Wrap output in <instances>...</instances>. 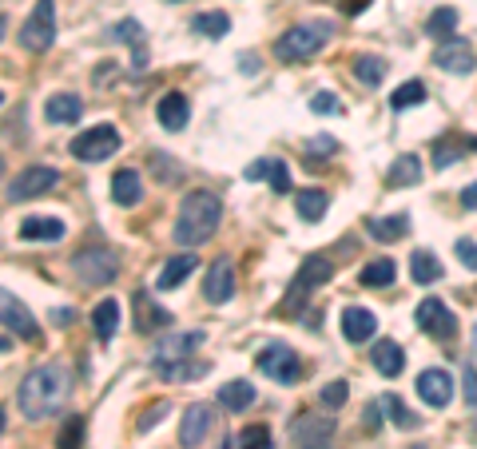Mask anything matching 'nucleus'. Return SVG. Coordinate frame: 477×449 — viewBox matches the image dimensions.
Returning a JSON list of instances; mask_svg holds the SVG:
<instances>
[{
  "label": "nucleus",
  "instance_id": "obj_11",
  "mask_svg": "<svg viewBox=\"0 0 477 449\" xmlns=\"http://www.w3.org/2000/svg\"><path fill=\"white\" fill-rule=\"evenodd\" d=\"M0 326L13 331L16 338H25V342H36V338H40V322L32 319V311L5 287H0Z\"/></svg>",
  "mask_w": 477,
  "mask_h": 449
},
{
  "label": "nucleus",
  "instance_id": "obj_57",
  "mask_svg": "<svg viewBox=\"0 0 477 449\" xmlns=\"http://www.w3.org/2000/svg\"><path fill=\"white\" fill-rule=\"evenodd\" d=\"M5 425H8V413H5V410H0V434H5Z\"/></svg>",
  "mask_w": 477,
  "mask_h": 449
},
{
  "label": "nucleus",
  "instance_id": "obj_14",
  "mask_svg": "<svg viewBox=\"0 0 477 449\" xmlns=\"http://www.w3.org/2000/svg\"><path fill=\"white\" fill-rule=\"evenodd\" d=\"M418 398L426 402L430 410H446L453 402V378L446 374V370H421L418 374Z\"/></svg>",
  "mask_w": 477,
  "mask_h": 449
},
{
  "label": "nucleus",
  "instance_id": "obj_46",
  "mask_svg": "<svg viewBox=\"0 0 477 449\" xmlns=\"http://www.w3.org/2000/svg\"><path fill=\"white\" fill-rule=\"evenodd\" d=\"M167 418V402H156V406L147 410V418H139V434H147V430H156L159 422Z\"/></svg>",
  "mask_w": 477,
  "mask_h": 449
},
{
  "label": "nucleus",
  "instance_id": "obj_52",
  "mask_svg": "<svg viewBox=\"0 0 477 449\" xmlns=\"http://www.w3.org/2000/svg\"><path fill=\"white\" fill-rule=\"evenodd\" d=\"M267 163H270V159L251 163V168H247V179H263V175H267Z\"/></svg>",
  "mask_w": 477,
  "mask_h": 449
},
{
  "label": "nucleus",
  "instance_id": "obj_25",
  "mask_svg": "<svg viewBox=\"0 0 477 449\" xmlns=\"http://www.w3.org/2000/svg\"><path fill=\"white\" fill-rule=\"evenodd\" d=\"M139 199H144V179H139V171L124 168L112 175V203L119 207H136Z\"/></svg>",
  "mask_w": 477,
  "mask_h": 449
},
{
  "label": "nucleus",
  "instance_id": "obj_48",
  "mask_svg": "<svg viewBox=\"0 0 477 449\" xmlns=\"http://www.w3.org/2000/svg\"><path fill=\"white\" fill-rule=\"evenodd\" d=\"M458 259L470 270H477V243H473V239H458Z\"/></svg>",
  "mask_w": 477,
  "mask_h": 449
},
{
  "label": "nucleus",
  "instance_id": "obj_22",
  "mask_svg": "<svg viewBox=\"0 0 477 449\" xmlns=\"http://www.w3.org/2000/svg\"><path fill=\"white\" fill-rule=\"evenodd\" d=\"M203 342H208V334H203V331H188V334L159 338V342H156V354H151V362H164V358H188L191 350H199Z\"/></svg>",
  "mask_w": 477,
  "mask_h": 449
},
{
  "label": "nucleus",
  "instance_id": "obj_56",
  "mask_svg": "<svg viewBox=\"0 0 477 449\" xmlns=\"http://www.w3.org/2000/svg\"><path fill=\"white\" fill-rule=\"evenodd\" d=\"M5 32H8V16L0 13V40H5Z\"/></svg>",
  "mask_w": 477,
  "mask_h": 449
},
{
  "label": "nucleus",
  "instance_id": "obj_8",
  "mask_svg": "<svg viewBox=\"0 0 477 449\" xmlns=\"http://www.w3.org/2000/svg\"><path fill=\"white\" fill-rule=\"evenodd\" d=\"M255 366L263 370V374H267L270 382H279V386H295V382H299V374H302V362H299V354H295V350H290V346H283V342H270V346H263V350H259Z\"/></svg>",
  "mask_w": 477,
  "mask_h": 449
},
{
  "label": "nucleus",
  "instance_id": "obj_24",
  "mask_svg": "<svg viewBox=\"0 0 477 449\" xmlns=\"http://www.w3.org/2000/svg\"><path fill=\"white\" fill-rule=\"evenodd\" d=\"M156 116H159V124H164L167 131H183V128H188V119H191L188 96H183V92H167L164 100H159Z\"/></svg>",
  "mask_w": 477,
  "mask_h": 449
},
{
  "label": "nucleus",
  "instance_id": "obj_40",
  "mask_svg": "<svg viewBox=\"0 0 477 449\" xmlns=\"http://www.w3.org/2000/svg\"><path fill=\"white\" fill-rule=\"evenodd\" d=\"M84 434H88L84 418H68V422H64V430H60V437H56V445L60 449H80L84 445Z\"/></svg>",
  "mask_w": 477,
  "mask_h": 449
},
{
  "label": "nucleus",
  "instance_id": "obj_13",
  "mask_svg": "<svg viewBox=\"0 0 477 449\" xmlns=\"http://www.w3.org/2000/svg\"><path fill=\"white\" fill-rule=\"evenodd\" d=\"M418 331H426L430 338H453L458 334V322H453L450 306L441 299H421L418 302Z\"/></svg>",
  "mask_w": 477,
  "mask_h": 449
},
{
  "label": "nucleus",
  "instance_id": "obj_53",
  "mask_svg": "<svg viewBox=\"0 0 477 449\" xmlns=\"http://www.w3.org/2000/svg\"><path fill=\"white\" fill-rule=\"evenodd\" d=\"M334 148H339L334 139H314V144H310V151H334Z\"/></svg>",
  "mask_w": 477,
  "mask_h": 449
},
{
  "label": "nucleus",
  "instance_id": "obj_20",
  "mask_svg": "<svg viewBox=\"0 0 477 449\" xmlns=\"http://www.w3.org/2000/svg\"><path fill=\"white\" fill-rule=\"evenodd\" d=\"M112 40L132 48V68L136 72H147V40H144V25H139V20H132V16L119 20V25L112 28Z\"/></svg>",
  "mask_w": 477,
  "mask_h": 449
},
{
  "label": "nucleus",
  "instance_id": "obj_30",
  "mask_svg": "<svg viewBox=\"0 0 477 449\" xmlns=\"http://www.w3.org/2000/svg\"><path fill=\"white\" fill-rule=\"evenodd\" d=\"M195 270V255H171L164 262V270H159V279H156V287L159 291H176L183 279H188Z\"/></svg>",
  "mask_w": 477,
  "mask_h": 449
},
{
  "label": "nucleus",
  "instance_id": "obj_41",
  "mask_svg": "<svg viewBox=\"0 0 477 449\" xmlns=\"http://www.w3.org/2000/svg\"><path fill=\"white\" fill-rule=\"evenodd\" d=\"M462 144H453V139H438L433 144V168H450V163H458L462 159Z\"/></svg>",
  "mask_w": 477,
  "mask_h": 449
},
{
  "label": "nucleus",
  "instance_id": "obj_16",
  "mask_svg": "<svg viewBox=\"0 0 477 449\" xmlns=\"http://www.w3.org/2000/svg\"><path fill=\"white\" fill-rule=\"evenodd\" d=\"M433 64H438L441 72H453V76H470L477 68V56L473 48L465 40H446L438 52H433Z\"/></svg>",
  "mask_w": 477,
  "mask_h": 449
},
{
  "label": "nucleus",
  "instance_id": "obj_17",
  "mask_svg": "<svg viewBox=\"0 0 477 449\" xmlns=\"http://www.w3.org/2000/svg\"><path fill=\"white\" fill-rule=\"evenodd\" d=\"M132 306H136V331L139 334H156V331H167L171 326V311H164L147 291H136Z\"/></svg>",
  "mask_w": 477,
  "mask_h": 449
},
{
  "label": "nucleus",
  "instance_id": "obj_35",
  "mask_svg": "<svg viewBox=\"0 0 477 449\" xmlns=\"http://www.w3.org/2000/svg\"><path fill=\"white\" fill-rule=\"evenodd\" d=\"M410 231V215H386V219H374L370 223V235L378 243H398Z\"/></svg>",
  "mask_w": 477,
  "mask_h": 449
},
{
  "label": "nucleus",
  "instance_id": "obj_28",
  "mask_svg": "<svg viewBox=\"0 0 477 449\" xmlns=\"http://www.w3.org/2000/svg\"><path fill=\"white\" fill-rule=\"evenodd\" d=\"M92 326H96V338H100V342H112L116 331H119V302L116 299H100V302H96Z\"/></svg>",
  "mask_w": 477,
  "mask_h": 449
},
{
  "label": "nucleus",
  "instance_id": "obj_26",
  "mask_svg": "<svg viewBox=\"0 0 477 449\" xmlns=\"http://www.w3.org/2000/svg\"><path fill=\"white\" fill-rule=\"evenodd\" d=\"M45 116H48V124H76V119L84 116V100H80V96H72V92L48 96Z\"/></svg>",
  "mask_w": 477,
  "mask_h": 449
},
{
  "label": "nucleus",
  "instance_id": "obj_36",
  "mask_svg": "<svg viewBox=\"0 0 477 449\" xmlns=\"http://www.w3.org/2000/svg\"><path fill=\"white\" fill-rule=\"evenodd\" d=\"M191 28L199 32V36H211V40H223L227 32H231V16L227 13H199L191 20Z\"/></svg>",
  "mask_w": 477,
  "mask_h": 449
},
{
  "label": "nucleus",
  "instance_id": "obj_39",
  "mask_svg": "<svg viewBox=\"0 0 477 449\" xmlns=\"http://www.w3.org/2000/svg\"><path fill=\"white\" fill-rule=\"evenodd\" d=\"M421 100H426V87H421V80H406L394 96H390V107H394V112H406V107H418Z\"/></svg>",
  "mask_w": 477,
  "mask_h": 449
},
{
  "label": "nucleus",
  "instance_id": "obj_50",
  "mask_svg": "<svg viewBox=\"0 0 477 449\" xmlns=\"http://www.w3.org/2000/svg\"><path fill=\"white\" fill-rule=\"evenodd\" d=\"M462 207L465 211H477V183H470V188L462 191Z\"/></svg>",
  "mask_w": 477,
  "mask_h": 449
},
{
  "label": "nucleus",
  "instance_id": "obj_4",
  "mask_svg": "<svg viewBox=\"0 0 477 449\" xmlns=\"http://www.w3.org/2000/svg\"><path fill=\"white\" fill-rule=\"evenodd\" d=\"M20 48L25 52H48L56 44V0H36L32 16L20 25Z\"/></svg>",
  "mask_w": 477,
  "mask_h": 449
},
{
  "label": "nucleus",
  "instance_id": "obj_23",
  "mask_svg": "<svg viewBox=\"0 0 477 449\" xmlns=\"http://www.w3.org/2000/svg\"><path fill=\"white\" fill-rule=\"evenodd\" d=\"M370 362H374V370L382 378H398L406 370V354H402V346L398 342H390V338H378L374 342V350H370Z\"/></svg>",
  "mask_w": 477,
  "mask_h": 449
},
{
  "label": "nucleus",
  "instance_id": "obj_2",
  "mask_svg": "<svg viewBox=\"0 0 477 449\" xmlns=\"http://www.w3.org/2000/svg\"><path fill=\"white\" fill-rule=\"evenodd\" d=\"M219 219H223V203L215 191H188L179 203L176 215V243L179 247H199L219 231Z\"/></svg>",
  "mask_w": 477,
  "mask_h": 449
},
{
  "label": "nucleus",
  "instance_id": "obj_33",
  "mask_svg": "<svg viewBox=\"0 0 477 449\" xmlns=\"http://www.w3.org/2000/svg\"><path fill=\"white\" fill-rule=\"evenodd\" d=\"M378 402H382V410H390L386 418L394 422L398 430H418V425H421V418H418V413L406 406L402 398H398V393H382V398H378Z\"/></svg>",
  "mask_w": 477,
  "mask_h": 449
},
{
  "label": "nucleus",
  "instance_id": "obj_18",
  "mask_svg": "<svg viewBox=\"0 0 477 449\" xmlns=\"http://www.w3.org/2000/svg\"><path fill=\"white\" fill-rule=\"evenodd\" d=\"M342 334H346V342H354V346L370 342L378 334V314L366 311V306H346L342 311Z\"/></svg>",
  "mask_w": 477,
  "mask_h": 449
},
{
  "label": "nucleus",
  "instance_id": "obj_59",
  "mask_svg": "<svg viewBox=\"0 0 477 449\" xmlns=\"http://www.w3.org/2000/svg\"><path fill=\"white\" fill-rule=\"evenodd\" d=\"M0 104H5V92H0Z\"/></svg>",
  "mask_w": 477,
  "mask_h": 449
},
{
  "label": "nucleus",
  "instance_id": "obj_10",
  "mask_svg": "<svg viewBox=\"0 0 477 449\" xmlns=\"http://www.w3.org/2000/svg\"><path fill=\"white\" fill-rule=\"evenodd\" d=\"M339 430V422L330 413H307V418L290 422V437L299 449H330V437Z\"/></svg>",
  "mask_w": 477,
  "mask_h": 449
},
{
  "label": "nucleus",
  "instance_id": "obj_5",
  "mask_svg": "<svg viewBox=\"0 0 477 449\" xmlns=\"http://www.w3.org/2000/svg\"><path fill=\"white\" fill-rule=\"evenodd\" d=\"M330 279H334V262L327 255H307V259H302V267H299V275H295V282H290L283 306H287V311H295L299 302H307L310 294L319 287H327Z\"/></svg>",
  "mask_w": 477,
  "mask_h": 449
},
{
  "label": "nucleus",
  "instance_id": "obj_42",
  "mask_svg": "<svg viewBox=\"0 0 477 449\" xmlns=\"http://www.w3.org/2000/svg\"><path fill=\"white\" fill-rule=\"evenodd\" d=\"M267 179H270V191H275V195H287L290 191V171H287L283 159H270L267 163Z\"/></svg>",
  "mask_w": 477,
  "mask_h": 449
},
{
  "label": "nucleus",
  "instance_id": "obj_7",
  "mask_svg": "<svg viewBox=\"0 0 477 449\" xmlns=\"http://www.w3.org/2000/svg\"><path fill=\"white\" fill-rule=\"evenodd\" d=\"M72 270L80 275L84 287H107V282L119 275V259H116V250L92 247V250H80V255L72 259Z\"/></svg>",
  "mask_w": 477,
  "mask_h": 449
},
{
  "label": "nucleus",
  "instance_id": "obj_29",
  "mask_svg": "<svg viewBox=\"0 0 477 449\" xmlns=\"http://www.w3.org/2000/svg\"><path fill=\"white\" fill-rule=\"evenodd\" d=\"M219 406H227L231 413H243L247 406H255V386L251 382H243V378L227 382V386L219 390Z\"/></svg>",
  "mask_w": 477,
  "mask_h": 449
},
{
  "label": "nucleus",
  "instance_id": "obj_55",
  "mask_svg": "<svg viewBox=\"0 0 477 449\" xmlns=\"http://www.w3.org/2000/svg\"><path fill=\"white\" fill-rule=\"evenodd\" d=\"M8 350H13V338H8V334H0V354H8Z\"/></svg>",
  "mask_w": 477,
  "mask_h": 449
},
{
  "label": "nucleus",
  "instance_id": "obj_27",
  "mask_svg": "<svg viewBox=\"0 0 477 449\" xmlns=\"http://www.w3.org/2000/svg\"><path fill=\"white\" fill-rule=\"evenodd\" d=\"M327 207H330V195L322 188H307V191L295 195V211H299L302 223H319V219L327 215Z\"/></svg>",
  "mask_w": 477,
  "mask_h": 449
},
{
  "label": "nucleus",
  "instance_id": "obj_19",
  "mask_svg": "<svg viewBox=\"0 0 477 449\" xmlns=\"http://www.w3.org/2000/svg\"><path fill=\"white\" fill-rule=\"evenodd\" d=\"M156 374L164 382H199L211 374V362H203V358H164V362H156Z\"/></svg>",
  "mask_w": 477,
  "mask_h": 449
},
{
  "label": "nucleus",
  "instance_id": "obj_9",
  "mask_svg": "<svg viewBox=\"0 0 477 449\" xmlns=\"http://www.w3.org/2000/svg\"><path fill=\"white\" fill-rule=\"evenodd\" d=\"M56 183H60V171L56 168H48V163H32V168H25L13 183H8V199H13V203L40 199V195H48Z\"/></svg>",
  "mask_w": 477,
  "mask_h": 449
},
{
  "label": "nucleus",
  "instance_id": "obj_6",
  "mask_svg": "<svg viewBox=\"0 0 477 449\" xmlns=\"http://www.w3.org/2000/svg\"><path fill=\"white\" fill-rule=\"evenodd\" d=\"M68 151L76 159H84V163H104V159H112L119 151V131L112 124H96L88 131H80V136L68 144Z\"/></svg>",
  "mask_w": 477,
  "mask_h": 449
},
{
  "label": "nucleus",
  "instance_id": "obj_21",
  "mask_svg": "<svg viewBox=\"0 0 477 449\" xmlns=\"http://www.w3.org/2000/svg\"><path fill=\"white\" fill-rule=\"evenodd\" d=\"M64 231H68V227H64V219H56V215H32L20 223V239H28V243H60Z\"/></svg>",
  "mask_w": 477,
  "mask_h": 449
},
{
  "label": "nucleus",
  "instance_id": "obj_54",
  "mask_svg": "<svg viewBox=\"0 0 477 449\" xmlns=\"http://www.w3.org/2000/svg\"><path fill=\"white\" fill-rule=\"evenodd\" d=\"M72 322V311H56V326H68Z\"/></svg>",
  "mask_w": 477,
  "mask_h": 449
},
{
  "label": "nucleus",
  "instance_id": "obj_31",
  "mask_svg": "<svg viewBox=\"0 0 477 449\" xmlns=\"http://www.w3.org/2000/svg\"><path fill=\"white\" fill-rule=\"evenodd\" d=\"M410 275H414L418 287H430V282H438L441 279V262L433 250H414L410 255Z\"/></svg>",
  "mask_w": 477,
  "mask_h": 449
},
{
  "label": "nucleus",
  "instance_id": "obj_45",
  "mask_svg": "<svg viewBox=\"0 0 477 449\" xmlns=\"http://www.w3.org/2000/svg\"><path fill=\"white\" fill-rule=\"evenodd\" d=\"M310 112H314V116H342V104L334 100L330 92H319V96L310 100Z\"/></svg>",
  "mask_w": 477,
  "mask_h": 449
},
{
  "label": "nucleus",
  "instance_id": "obj_37",
  "mask_svg": "<svg viewBox=\"0 0 477 449\" xmlns=\"http://www.w3.org/2000/svg\"><path fill=\"white\" fill-rule=\"evenodd\" d=\"M458 28V8H433L430 13V20H426V32L433 40H450V32Z\"/></svg>",
  "mask_w": 477,
  "mask_h": 449
},
{
  "label": "nucleus",
  "instance_id": "obj_15",
  "mask_svg": "<svg viewBox=\"0 0 477 449\" xmlns=\"http://www.w3.org/2000/svg\"><path fill=\"white\" fill-rule=\"evenodd\" d=\"M203 299L215 302V306H223V302L235 299V267H231V259H227V255L211 262L208 279H203Z\"/></svg>",
  "mask_w": 477,
  "mask_h": 449
},
{
  "label": "nucleus",
  "instance_id": "obj_12",
  "mask_svg": "<svg viewBox=\"0 0 477 449\" xmlns=\"http://www.w3.org/2000/svg\"><path fill=\"white\" fill-rule=\"evenodd\" d=\"M211 425H215V410L208 406V402H195V406L183 413V422H179V445L183 449H199L203 442H208Z\"/></svg>",
  "mask_w": 477,
  "mask_h": 449
},
{
  "label": "nucleus",
  "instance_id": "obj_49",
  "mask_svg": "<svg viewBox=\"0 0 477 449\" xmlns=\"http://www.w3.org/2000/svg\"><path fill=\"white\" fill-rule=\"evenodd\" d=\"M378 410H382V402H374V406H366V413H362V425L366 430H378V425H382V418H378Z\"/></svg>",
  "mask_w": 477,
  "mask_h": 449
},
{
  "label": "nucleus",
  "instance_id": "obj_38",
  "mask_svg": "<svg viewBox=\"0 0 477 449\" xmlns=\"http://www.w3.org/2000/svg\"><path fill=\"white\" fill-rule=\"evenodd\" d=\"M354 76L362 80L366 87H378L386 80V60H378V56H358L354 60Z\"/></svg>",
  "mask_w": 477,
  "mask_h": 449
},
{
  "label": "nucleus",
  "instance_id": "obj_34",
  "mask_svg": "<svg viewBox=\"0 0 477 449\" xmlns=\"http://www.w3.org/2000/svg\"><path fill=\"white\" fill-rule=\"evenodd\" d=\"M394 275H398L394 259H374V262H366V267L358 270V282H362V287H390Z\"/></svg>",
  "mask_w": 477,
  "mask_h": 449
},
{
  "label": "nucleus",
  "instance_id": "obj_3",
  "mask_svg": "<svg viewBox=\"0 0 477 449\" xmlns=\"http://www.w3.org/2000/svg\"><path fill=\"white\" fill-rule=\"evenodd\" d=\"M327 40H330V25H295L275 40V56L287 64H302V60L319 56L327 48Z\"/></svg>",
  "mask_w": 477,
  "mask_h": 449
},
{
  "label": "nucleus",
  "instance_id": "obj_60",
  "mask_svg": "<svg viewBox=\"0 0 477 449\" xmlns=\"http://www.w3.org/2000/svg\"><path fill=\"white\" fill-rule=\"evenodd\" d=\"M0 175H5V163H0Z\"/></svg>",
  "mask_w": 477,
  "mask_h": 449
},
{
  "label": "nucleus",
  "instance_id": "obj_51",
  "mask_svg": "<svg viewBox=\"0 0 477 449\" xmlns=\"http://www.w3.org/2000/svg\"><path fill=\"white\" fill-rule=\"evenodd\" d=\"M362 8H370V0H342V13L346 16H358Z\"/></svg>",
  "mask_w": 477,
  "mask_h": 449
},
{
  "label": "nucleus",
  "instance_id": "obj_32",
  "mask_svg": "<svg viewBox=\"0 0 477 449\" xmlns=\"http://www.w3.org/2000/svg\"><path fill=\"white\" fill-rule=\"evenodd\" d=\"M386 179H390V188H414V183L421 179V159L410 156V151H406V156H398Z\"/></svg>",
  "mask_w": 477,
  "mask_h": 449
},
{
  "label": "nucleus",
  "instance_id": "obj_47",
  "mask_svg": "<svg viewBox=\"0 0 477 449\" xmlns=\"http://www.w3.org/2000/svg\"><path fill=\"white\" fill-rule=\"evenodd\" d=\"M462 393H465V402L477 410V370L473 366H465L462 370Z\"/></svg>",
  "mask_w": 477,
  "mask_h": 449
},
{
  "label": "nucleus",
  "instance_id": "obj_43",
  "mask_svg": "<svg viewBox=\"0 0 477 449\" xmlns=\"http://www.w3.org/2000/svg\"><path fill=\"white\" fill-rule=\"evenodd\" d=\"M238 449H270V430L267 425H247L238 434Z\"/></svg>",
  "mask_w": 477,
  "mask_h": 449
},
{
  "label": "nucleus",
  "instance_id": "obj_58",
  "mask_svg": "<svg viewBox=\"0 0 477 449\" xmlns=\"http://www.w3.org/2000/svg\"><path fill=\"white\" fill-rule=\"evenodd\" d=\"M473 350H477V326H473Z\"/></svg>",
  "mask_w": 477,
  "mask_h": 449
},
{
  "label": "nucleus",
  "instance_id": "obj_1",
  "mask_svg": "<svg viewBox=\"0 0 477 449\" xmlns=\"http://www.w3.org/2000/svg\"><path fill=\"white\" fill-rule=\"evenodd\" d=\"M68 393H72V370L64 362H45L25 374L16 390V406L28 422H40L48 413H56L68 402Z\"/></svg>",
  "mask_w": 477,
  "mask_h": 449
},
{
  "label": "nucleus",
  "instance_id": "obj_44",
  "mask_svg": "<svg viewBox=\"0 0 477 449\" xmlns=\"http://www.w3.org/2000/svg\"><path fill=\"white\" fill-rule=\"evenodd\" d=\"M346 398H350V386H346L342 378H334L327 390H322V406L327 410H339V406H346Z\"/></svg>",
  "mask_w": 477,
  "mask_h": 449
}]
</instances>
